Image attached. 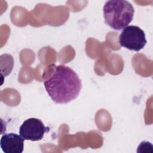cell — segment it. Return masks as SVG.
<instances>
[{"mask_svg":"<svg viewBox=\"0 0 153 153\" xmlns=\"http://www.w3.org/2000/svg\"><path fill=\"white\" fill-rule=\"evenodd\" d=\"M45 88L56 103L63 104L75 99L81 89V81L76 73L65 65L56 67L54 75L44 82Z\"/></svg>","mask_w":153,"mask_h":153,"instance_id":"1","label":"cell"},{"mask_svg":"<svg viewBox=\"0 0 153 153\" xmlns=\"http://www.w3.org/2000/svg\"><path fill=\"white\" fill-rule=\"evenodd\" d=\"M103 11L105 23L112 29L119 30L131 22L134 10L127 1L111 0L105 2Z\"/></svg>","mask_w":153,"mask_h":153,"instance_id":"2","label":"cell"},{"mask_svg":"<svg viewBox=\"0 0 153 153\" xmlns=\"http://www.w3.org/2000/svg\"><path fill=\"white\" fill-rule=\"evenodd\" d=\"M147 41L144 31L137 26H127L119 36V43L128 50L139 51L145 47Z\"/></svg>","mask_w":153,"mask_h":153,"instance_id":"3","label":"cell"},{"mask_svg":"<svg viewBox=\"0 0 153 153\" xmlns=\"http://www.w3.org/2000/svg\"><path fill=\"white\" fill-rule=\"evenodd\" d=\"M49 128L45 127L42 121L36 118L25 120L19 128V134L24 140L38 141L41 140Z\"/></svg>","mask_w":153,"mask_h":153,"instance_id":"4","label":"cell"},{"mask_svg":"<svg viewBox=\"0 0 153 153\" xmlns=\"http://www.w3.org/2000/svg\"><path fill=\"white\" fill-rule=\"evenodd\" d=\"M24 139L14 133H6L2 136L0 145L5 153H22L24 148Z\"/></svg>","mask_w":153,"mask_h":153,"instance_id":"5","label":"cell"}]
</instances>
